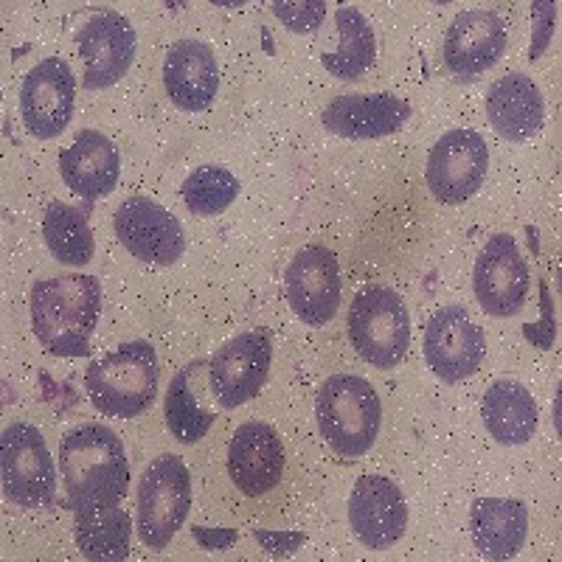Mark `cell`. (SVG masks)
<instances>
[{
	"instance_id": "obj_10",
	"label": "cell",
	"mask_w": 562,
	"mask_h": 562,
	"mask_svg": "<svg viewBox=\"0 0 562 562\" xmlns=\"http://www.w3.org/2000/svg\"><path fill=\"white\" fill-rule=\"evenodd\" d=\"M273 346L265 333H243L225 340L209 360V383L223 408H239L268 383Z\"/></svg>"
},
{
	"instance_id": "obj_30",
	"label": "cell",
	"mask_w": 562,
	"mask_h": 562,
	"mask_svg": "<svg viewBox=\"0 0 562 562\" xmlns=\"http://www.w3.org/2000/svg\"><path fill=\"white\" fill-rule=\"evenodd\" d=\"M273 12L276 18L295 34H315L324 23V14H326V3L315 0H299V3H273Z\"/></svg>"
},
{
	"instance_id": "obj_9",
	"label": "cell",
	"mask_w": 562,
	"mask_h": 562,
	"mask_svg": "<svg viewBox=\"0 0 562 562\" xmlns=\"http://www.w3.org/2000/svg\"><path fill=\"white\" fill-rule=\"evenodd\" d=\"M425 360L445 383L473 378L486 355L484 329L461 307H441L425 326Z\"/></svg>"
},
{
	"instance_id": "obj_2",
	"label": "cell",
	"mask_w": 562,
	"mask_h": 562,
	"mask_svg": "<svg viewBox=\"0 0 562 562\" xmlns=\"http://www.w3.org/2000/svg\"><path fill=\"white\" fill-rule=\"evenodd\" d=\"M32 329L57 358H85L102 313V284L93 276L43 279L32 290Z\"/></svg>"
},
{
	"instance_id": "obj_29",
	"label": "cell",
	"mask_w": 562,
	"mask_h": 562,
	"mask_svg": "<svg viewBox=\"0 0 562 562\" xmlns=\"http://www.w3.org/2000/svg\"><path fill=\"white\" fill-rule=\"evenodd\" d=\"M183 203L198 217L223 214L239 194V180L223 167H200L183 180Z\"/></svg>"
},
{
	"instance_id": "obj_26",
	"label": "cell",
	"mask_w": 562,
	"mask_h": 562,
	"mask_svg": "<svg viewBox=\"0 0 562 562\" xmlns=\"http://www.w3.org/2000/svg\"><path fill=\"white\" fill-rule=\"evenodd\" d=\"M338 23V48L321 57L324 68L344 82H355L374 65V29L355 7H340L335 12Z\"/></svg>"
},
{
	"instance_id": "obj_8",
	"label": "cell",
	"mask_w": 562,
	"mask_h": 562,
	"mask_svg": "<svg viewBox=\"0 0 562 562\" xmlns=\"http://www.w3.org/2000/svg\"><path fill=\"white\" fill-rule=\"evenodd\" d=\"M490 149L475 130H450L434 144L428 155L425 180L434 198L445 205H459L484 186Z\"/></svg>"
},
{
	"instance_id": "obj_12",
	"label": "cell",
	"mask_w": 562,
	"mask_h": 562,
	"mask_svg": "<svg viewBox=\"0 0 562 562\" xmlns=\"http://www.w3.org/2000/svg\"><path fill=\"white\" fill-rule=\"evenodd\" d=\"M475 299L492 318L518 315L529 295V265L509 234H495L481 250L473 276Z\"/></svg>"
},
{
	"instance_id": "obj_27",
	"label": "cell",
	"mask_w": 562,
	"mask_h": 562,
	"mask_svg": "<svg viewBox=\"0 0 562 562\" xmlns=\"http://www.w3.org/2000/svg\"><path fill=\"white\" fill-rule=\"evenodd\" d=\"M203 369V360H194L186 369L175 374L169 383L167 400H164V416H167V428L183 445H194L209 434L214 425V414L203 408L198 400V371Z\"/></svg>"
},
{
	"instance_id": "obj_22",
	"label": "cell",
	"mask_w": 562,
	"mask_h": 562,
	"mask_svg": "<svg viewBox=\"0 0 562 562\" xmlns=\"http://www.w3.org/2000/svg\"><path fill=\"white\" fill-rule=\"evenodd\" d=\"M486 119L501 138L515 140V144L529 140L543 127V93L526 74L512 70L506 77L495 79L486 93Z\"/></svg>"
},
{
	"instance_id": "obj_28",
	"label": "cell",
	"mask_w": 562,
	"mask_h": 562,
	"mask_svg": "<svg viewBox=\"0 0 562 562\" xmlns=\"http://www.w3.org/2000/svg\"><path fill=\"white\" fill-rule=\"evenodd\" d=\"M43 239L57 262L74 265V268L88 265L97 250L85 211H79L77 205L59 203V200L45 209Z\"/></svg>"
},
{
	"instance_id": "obj_15",
	"label": "cell",
	"mask_w": 562,
	"mask_h": 562,
	"mask_svg": "<svg viewBox=\"0 0 562 562\" xmlns=\"http://www.w3.org/2000/svg\"><path fill=\"white\" fill-rule=\"evenodd\" d=\"M349 526L366 549H391L408 526L403 490L385 475L358 479L349 498Z\"/></svg>"
},
{
	"instance_id": "obj_18",
	"label": "cell",
	"mask_w": 562,
	"mask_h": 562,
	"mask_svg": "<svg viewBox=\"0 0 562 562\" xmlns=\"http://www.w3.org/2000/svg\"><path fill=\"white\" fill-rule=\"evenodd\" d=\"M228 475L248 498H259L273 490L284 475V448L265 422H245L228 448Z\"/></svg>"
},
{
	"instance_id": "obj_1",
	"label": "cell",
	"mask_w": 562,
	"mask_h": 562,
	"mask_svg": "<svg viewBox=\"0 0 562 562\" xmlns=\"http://www.w3.org/2000/svg\"><path fill=\"white\" fill-rule=\"evenodd\" d=\"M59 473L68 509L119 504L127 495L130 461L122 439L99 422L79 425L59 445Z\"/></svg>"
},
{
	"instance_id": "obj_17",
	"label": "cell",
	"mask_w": 562,
	"mask_h": 562,
	"mask_svg": "<svg viewBox=\"0 0 562 562\" xmlns=\"http://www.w3.org/2000/svg\"><path fill=\"white\" fill-rule=\"evenodd\" d=\"M506 20L490 9H467L456 14L445 34V65L456 79H475L506 52Z\"/></svg>"
},
{
	"instance_id": "obj_31",
	"label": "cell",
	"mask_w": 562,
	"mask_h": 562,
	"mask_svg": "<svg viewBox=\"0 0 562 562\" xmlns=\"http://www.w3.org/2000/svg\"><path fill=\"white\" fill-rule=\"evenodd\" d=\"M256 537H259V540L268 546L270 554H290L295 546L304 543V537H301V535L284 537V535H270V531H256Z\"/></svg>"
},
{
	"instance_id": "obj_16",
	"label": "cell",
	"mask_w": 562,
	"mask_h": 562,
	"mask_svg": "<svg viewBox=\"0 0 562 562\" xmlns=\"http://www.w3.org/2000/svg\"><path fill=\"white\" fill-rule=\"evenodd\" d=\"M77 48L85 59V88L102 90L124 79L135 57V32L124 14L97 12L79 29Z\"/></svg>"
},
{
	"instance_id": "obj_25",
	"label": "cell",
	"mask_w": 562,
	"mask_h": 562,
	"mask_svg": "<svg viewBox=\"0 0 562 562\" xmlns=\"http://www.w3.org/2000/svg\"><path fill=\"white\" fill-rule=\"evenodd\" d=\"M133 520L119 504L79 509L74 518V537L88 560L119 562L130 554Z\"/></svg>"
},
{
	"instance_id": "obj_13",
	"label": "cell",
	"mask_w": 562,
	"mask_h": 562,
	"mask_svg": "<svg viewBox=\"0 0 562 562\" xmlns=\"http://www.w3.org/2000/svg\"><path fill=\"white\" fill-rule=\"evenodd\" d=\"M284 288H288L290 307L304 324H329L340 304L338 256L324 245L301 248L284 273Z\"/></svg>"
},
{
	"instance_id": "obj_7",
	"label": "cell",
	"mask_w": 562,
	"mask_h": 562,
	"mask_svg": "<svg viewBox=\"0 0 562 562\" xmlns=\"http://www.w3.org/2000/svg\"><path fill=\"white\" fill-rule=\"evenodd\" d=\"M0 479L3 495L23 509H34L54 498V459L43 434L29 422H14L0 436Z\"/></svg>"
},
{
	"instance_id": "obj_20",
	"label": "cell",
	"mask_w": 562,
	"mask_h": 562,
	"mask_svg": "<svg viewBox=\"0 0 562 562\" xmlns=\"http://www.w3.org/2000/svg\"><path fill=\"white\" fill-rule=\"evenodd\" d=\"M59 172L70 192H77L85 200H97L108 198L115 189L122 160L108 135L99 130H82L70 140V147L59 153Z\"/></svg>"
},
{
	"instance_id": "obj_5",
	"label": "cell",
	"mask_w": 562,
	"mask_h": 562,
	"mask_svg": "<svg viewBox=\"0 0 562 562\" xmlns=\"http://www.w3.org/2000/svg\"><path fill=\"white\" fill-rule=\"evenodd\" d=\"M192 509V475L183 459H153L138 484V537L153 551L167 549Z\"/></svg>"
},
{
	"instance_id": "obj_23",
	"label": "cell",
	"mask_w": 562,
	"mask_h": 562,
	"mask_svg": "<svg viewBox=\"0 0 562 562\" xmlns=\"http://www.w3.org/2000/svg\"><path fill=\"white\" fill-rule=\"evenodd\" d=\"M529 535V512L515 498H481L470 512V537L486 560H512Z\"/></svg>"
},
{
	"instance_id": "obj_3",
	"label": "cell",
	"mask_w": 562,
	"mask_h": 562,
	"mask_svg": "<svg viewBox=\"0 0 562 562\" xmlns=\"http://www.w3.org/2000/svg\"><path fill=\"white\" fill-rule=\"evenodd\" d=\"M315 416L326 445L344 459H358L378 441L383 405L369 380L358 374H335L318 389Z\"/></svg>"
},
{
	"instance_id": "obj_11",
	"label": "cell",
	"mask_w": 562,
	"mask_h": 562,
	"mask_svg": "<svg viewBox=\"0 0 562 562\" xmlns=\"http://www.w3.org/2000/svg\"><path fill=\"white\" fill-rule=\"evenodd\" d=\"M74 102H77V77L59 57H48L34 65L20 85V115L34 138H57L68 127Z\"/></svg>"
},
{
	"instance_id": "obj_19",
	"label": "cell",
	"mask_w": 562,
	"mask_h": 562,
	"mask_svg": "<svg viewBox=\"0 0 562 562\" xmlns=\"http://www.w3.org/2000/svg\"><path fill=\"white\" fill-rule=\"evenodd\" d=\"M164 88L180 110L200 113L217 97L220 68L211 45L178 40L164 59Z\"/></svg>"
},
{
	"instance_id": "obj_14",
	"label": "cell",
	"mask_w": 562,
	"mask_h": 562,
	"mask_svg": "<svg viewBox=\"0 0 562 562\" xmlns=\"http://www.w3.org/2000/svg\"><path fill=\"white\" fill-rule=\"evenodd\" d=\"M115 237L135 259L149 265H175L186 248L178 217L149 198H130L119 205Z\"/></svg>"
},
{
	"instance_id": "obj_24",
	"label": "cell",
	"mask_w": 562,
	"mask_h": 562,
	"mask_svg": "<svg viewBox=\"0 0 562 562\" xmlns=\"http://www.w3.org/2000/svg\"><path fill=\"white\" fill-rule=\"evenodd\" d=\"M481 416L484 428L501 445H526L537 430L535 396L515 380H498L486 389Z\"/></svg>"
},
{
	"instance_id": "obj_4",
	"label": "cell",
	"mask_w": 562,
	"mask_h": 562,
	"mask_svg": "<svg viewBox=\"0 0 562 562\" xmlns=\"http://www.w3.org/2000/svg\"><path fill=\"white\" fill-rule=\"evenodd\" d=\"M85 389H88L93 408L102 411L104 416L133 419L155 403L158 355L147 340L119 346L88 366Z\"/></svg>"
},
{
	"instance_id": "obj_21",
	"label": "cell",
	"mask_w": 562,
	"mask_h": 562,
	"mask_svg": "<svg viewBox=\"0 0 562 562\" xmlns=\"http://www.w3.org/2000/svg\"><path fill=\"white\" fill-rule=\"evenodd\" d=\"M411 119V104L391 93L338 97L321 113V124L340 138H383L403 130Z\"/></svg>"
},
{
	"instance_id": "obj_6",
	"label": "cell",
	"mask_w": 562,
	"mask_h": 562,
	"mask_svg": "<svg viewBox=\"0 0 562 562\" xmlns=\"http://www.w3.org/2000/svg\"><path fill=\"white\" fill-rule=\"evenodd\" d=\"M349 338L374 369L403 363L411 344V315L391 288H366L349 307Z\"/></svg>"
}]
</instances>
